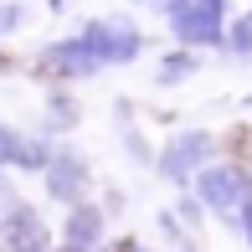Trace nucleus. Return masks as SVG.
Returning a JSON list of instances; mask_svg holds the SVG:
<instances>
[{
  "label": "nucleus",
  "instance_id": "nucleus-1",
  "mask_svg": "<svg viewBox=\"0 0 252 252\" xmlns=\"http://www.w3.org/2000/svg\"><path fill=\"white\" fill-rule=\"evenodd\" d=\"M10 237H16L21 252H47V232H41L36 211H16L10 216Z\"/></svg>",
  "mask_w": 252,
  "mask_h": 252
},
{
  "label": "nucleus",
  "instance_id": "nucleus-2",
  "mask_svg": "<svg viewBox=\"0 0 252 252\" xmlns=\"http://www.w3.org/2000/svg\"><path fill=\"white\" fill-rule=\"evenodd\" d=\"M226 155H232L237 165H252V124H237V129H226Z\"/></svg>",
  "mask_w": 252,
  "mask_h": 252
},
{
  "label": "nucleus",
  "instance_id": "nucleus-3",
  "mask_svg": "<svg viewBox=\"0 0 252 252\" xmlns=\"http://www.w3.org/2000/svg\"><path fill=\"white\" fill-rule=\"evenodd\" d=\"M67 237H72V242H93V237H98V211H77Z\"/></svg>",
  "mask_w": 252,
  "mask_h": 252
},
{
  "label": "nucleus",
  "instance_id": "nucleus-4",
  "mask_svg": "<svg viewBox=\"0 0 252 252\" xmlns=\"http://www.w3.org/2000/svg\"><path fill=\"white\" fill-rule=\"evenodd\" d=\"M52 190H57L62 201H72V196H77V165H72V170H67V165L57 170V175H52Z\"/></svg>",
  "mask_w": 252,
  "mask_h": 252
},
{
  "label": "nucleus",
  "instance_id": "nucleus-5",
  "mask_svg": "<svg viewBox=\"0 0 252 252\" xmlns=\"http://www.w3.org/2000/svg\"><path fill=\"white\" fill-rule=\"evenodd\" d=\"M108 252H134V242H119V247H108Z\"/></svg>",
  "mask_w": 252,
  "mask_h": 252
},
{
  "label": "nucleus",
  "instance_id": "nucleus-6",
  "mask_svg": "<svg viewBox=\"0 0 252 252\" xmlns=\"http://www.w3.org/2000/svg\"><path fill=\"white\" fill-rule=\"evenodd\" d=\"M67 252H77V247H67Z\"/></svg>",
  "mask_w": 252,
  "mask_h": 252
}]
</instances>
